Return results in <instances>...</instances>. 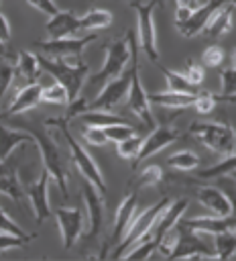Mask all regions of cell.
Wrapping results in <instances>:
<instances>
[{"instance_id": "obj_10", "label": "cell", "mask_w": 236, "mask_h": 261, "mask_svg": "<svg viewBox=\"0 0 236 261\" xmlns=\"http://www.w3.org/2000/svg\"><path fill=\"white\" fill-rule=\"evenodd\" d=\"M128 88H130V71H122L118 77L102 86L98 96L92 102H87L85 110H114L126 98Z\"/></svg>"}, {"instance_id": "obj_19", "label": "cell", "mask_w": 236, "mask_h": 261, "mask_svg": "<svg viewBox=\"0 0 236 261\" xmlns=\"http://www.w3.org/2000/svg\"><path fill=\"white\" fill-rule=\"evenodd\" d=\"M83 200H85L87 218H90L87 239H96L100 234L102 220H104V198H102V194L92 184H85L83 186Z\"/></svg>"}, {"instance_id": "obj_8", "label": "cell", "mask_w": 236, "mask_h": 261, "mask_svg": "<svg viewBox=\"0 0 236 261\" xmlns=\"http://www.w3.org/2000/svg\"><path fill=\"white\" fill-rule=\"evenodd\" d=\"M126 63H130V31L124 39H118V41H114L106 47V59H104L100 71H96L87 80L90 86L92 88H102L110 80L118 77L124 71Z\"/></svg>"}, {"instance_id": "obj_34", "label": "cell", "mask_w": 236, "mask_h": 261, "mask_svg": "<svg viewBox=\"0 0 236 261\" xmlns=\"http://www.w3.org/2000/svg\"><path fill=\"white\" fill-rule=\"evenodd\" d=\"M220 94H216V100H228L236 102V67H228L220 73Z\"/></svg>"}, {"instance_id": "obj_30", "label": "cell", "mask_w": 236, "mask_h": 261, "mask_svg": "<svg viewBox=\"0 0 236 261\" xmlns=\"http://www.w3.org/2000/svg\"><path fill=\"white\" fill-rule=\"evenodd\" d=\"M79 120H83L85 126H108V124H116V122H124L118 114H114L112 110H83L77 114Z\"/></svg>"}, {"instance_id": "obj_43", "label": "cell", "mask_w": 236, "mask_h": 261, "mask_svg": "<svg viewBox=\"0 0 236 261\" xmlns=\"http://www.w3.org/2000/svg\"><path fill=\"white\" fill-rule=\"evenodd\" d=\"M12 77H14V65L0 59V98L8 92V88L12 84Z\"/></svg>"}, {"instance_id": "obj_29", "label": "cell", "mask_w": 236, "mask_h": 261, "mask_svg": "<svg viewBox=\"0 0 236 261\" xmlns=\"http://www.w3.org/2000/svg\"><path fill=\"white\" fill-rule=\"evenodd\" d=\"M214 255L216 259H232L236 255V230H224L214 234Z\"/></svg>"}, {"instance_id": "obj_17", "label": "cell", "mask_w": 236, "mask_h": 261, "mask_svg": "<svg viewBox=\"0 0 236 261\" xmlns=\"http://www.w3.org/2000/svg\"><path fill=\"white\" fill-rule=\"evenodd\" d=\"M179 137L181 135L175 128H171V126H153L151 133H149V137L142 141V147H140L138 157L134 161H146L155 153H159L165 147H169L171 143H175Z\"/></svg>"}, {"instance_id": "obj_11", "label": "cell", "mask_w": 236, "mask_h": 261, "mask_svg": "<svg viewBox=\"0 0 236 261\" xmlns=\"http://www.w3.org/2000/svg\"><path fill=\"white\" fill-rule=\"evenodd\" d=\"M177 243H175V249L171 253L169 259H181V257H208V259H216L214 251H210V247L203 243V239L199 237V232L183 226L177 222Z\"/></svg>"}, {"instance_id": "obj_18", "label": "cell", "mask_w": 236, "mask_h": 261, "mask_svg": "<svg viewBox=\"0 0 236 261\" xmlns=\"http://www.w3.org/2000/svg\"><path fill=\"white\" fill-rule=\"evenodd\" d=\"M45 33L49 39H59V37H71V35H79L81 27H79V16L73 14L71 10H57L55 14L49 16L47 24H45Z\"/></svg>"}, {"instance_id": "obj_41", "label": "cell", "mask_w": 236, "mask_h": 261, "mask_svg": "<svg viewBox=\"0 0 236 261\" xmlns=\"http://www.w3.org/2000/svg\"><path fill=\"white\" fill-rule=\"evenodd\" d=\"M83 139H85V143L92 145V147H104V145L108 143V139H106L102 126H85V128H83Z\"/></svg>"}, {"instance_id": "obj_51", "label": "cell", "mask_w": 236, "mask_h": 261, "mask_svg": "<svg viewBox=\"0 0 236 261\" xmlns=\"http://www.w3.org/2000/svg\"><path fill=\"white\" fill-rule=\"evenodd\" d=\"M230 4H232V6H236V0H230Z\"/></svg>"}, {"instance_id": "obj_25", "label": "cell", "mask_w": 236, "mask_h": 261, "mask_svg": "<svg viewBox=\"0 0 236 261\" xmlns=\"http://www.w3.org/2000/svg\"><path fill=\"white\" fill-rule=\"evenodd\" d=\"M22 143H31L35 145L31 133H22V130H14V128H8L0 122V161L8 159L12 155V151L22 145Z\"/></svg>"}, {"instance_id": "obj_35", "label": "cell", "mask_w": 236, "mask_h": 261, "mask_svg": "<svg viewBox=\"0 0 236 261\" xmlns=\"http://www.w3.org/2000/svg\"><path fill=\"white\" fill-rule=\"evenodd\" d=\"M41 102H49V104H57V106H67L69 104V96H67V90L59 82H53V84L41 88Z\"/></svg>"}, {"instance_id": "obj_44", "label": "cell", "mask_w": 236, "mask_h": 261, "mask_svg": "<svg viewBox=\"0 0 236 261\" xmlns=\"http://www.w3.org/2000/svg\"><path fill=\"white\" fill-rule=\"evenodd\" d=\"M201 61H203V65H208V67H218V65H222V61H224V51H222V47H218V45L208 47V49L203 51V55H201Z\"/></svg>"}, {"instance_id": "obj_42", "label": "cell", "mask_w": 236, "mask_h": 261, "mask_svg": "<svg viewBox=\"0 0 236 261\" xmlns=\"http://www.w3.org/2000/svg\"><path fill=\"white\" fill-rule=\"evenodd\" d=\"M187 67H185V80L191 84V86H201V82H203V75H205V71H203V67L199 65V63H195V61H187L185 63Z\"/></svg>"}, {"instance_id": "obj_16", "label": "cell", "mask_w": 236, "mask_h": 261, "mask_svg": "<svg viewBox=\"0 0 236 261\" xmlns=\"http://www.w3.org/2000/svg\"><path fill=\"white\" fill-rule=\"evenodd\" d=\"M179 224L199 232V234H218L224 230H236V214H226V216H216V214H205V216H193V218H179Z\"/></svg>"}, {"instance_id": "obj_26", "label": "cell", "mask_w": 236, "mask_h": 261, "mask_svg": "<svg viewBox=\"0 0 236 261\" xmlns=\"http://www.w3.org/2000/svg\"><path fill=\"white\" fill-rule=\"evenodd\" d=\"M193 100H195V94H189V92H155V94H149V102L151 106H165V108H187V106H193Z\"/></svg>"}, {"instance_id": "obj_15", "label": "cell", "mask_w": 236, "mask_h": 261, "mask_svg": "<svg viewBox=\"0 0 236 261\" xmlns=\"http://www.w3.org/2000/svg\"><path fill=\"white\" fill-rule=\"evenodd\" d=\"M226 2H230V0H208L205 4H199L197 8L191 10V14H189L183 22L175 24L177 31H179L183 37H187V39H191V37L203 33V29H205L208 20L212 18V14H214L220 6H224Z\"/></svg>"}, {"instance_id": "obj_45", "label": "cell", "mask_w": 236, "mask_h": 261, "mask_svg": "<svg viewBox=\"0 0 236 261\" xmlns=\"http://www.w3.org/2000/svg\"><path fill=\"white\" fill-rule=\"evenodd\" d=\"M26 245L24 239L20 237H14V234H8V232H2L0 230V251H6V249H16V247H22Z\"/></svg>"}, {"instance_id": "obj_52", "label": "cell", "mask_w": 236, "mask_h": 261, "mask_svg": "<svg viewBox=\"0 0 236 261\" xmlns=\"http://www.w3.org/2000/svg\"><path fill=\"white\" fill-rule=\"evenodd\" d=\"M232 177H234V179H236V171H234V173H232Z\"/></svg>"}, {"instance_id": "obj_9", "label": "cell", "mask_w": 236, "mask_h": 261, "mask_svg": "<svg viewBox=\"0 0 236 261\" xmlns=\"http://www.w3.org/2000/svg\"><path fill=\"white\" fill-rule=\"evenodd\" d=\"M96 33L87 35H77V37H59V39H47V41H37L35 47L41 51V55L47 57H57V59H79L83 49L96 41Z\"/></svg>"}, {"instance_id": "obj_21", "label": "cell", "mask_w": 236, "mask_h": 261, "mask_svg": "<svg viewBox=\"0 0 236 261\" xmlns=\"http://www.w3.org/2000/svg\"><path fill=\"white\" fill-rule=\"evenodd\" d=\"M187 204H189V202H187L185 198L171 200V204L163 210V214L157 218V222H155V226H153V230H151L155 245H159V241L163 239V234L179 222V218H181V216H183V212L187 210Z\"/></svg>"}, {"instance_id": "obj_1", "label": "cell", "mask_w": 236, "mask_h": 261, "mask_svg": "<svg viewBox=\"0 0 236 261\" xmlns=\"http://www.w3.org/2000/svg\"><path fill=\"white\" fill-rule=\"evenodd\" d=\"M45 126L57 130V133L63 137V141H65V145H67V149H69L71 161L75 163L77 171L83 175V179H85L87 184H92V186L104 196V194H106V179H104V173H102V169L98 167V163L94 161V157H92V155L81 147V143L71 135V130L67 128V120H65L63 116L49 118V120L45 122Z\"/></svg>"}, {"instance_id": "obj_14", "label": "cell", "mask_w": 236, "mask_h": 261, "mask_svg": "<svg viewBox=\"0 0 236 261\" xmlns=\"http://www.w3.org/2000/svg\"><path fill=\"white\" fill-rule=\"evenodd\" d=\"M55 220L61 232V241L65 249H71L83 232V212L79 208H57Z\"/></svg>"}, {"instance_id": "obj_49", "label": "cell", "mask_w": 236, "mask_h": 261, "mask_svg": "<svg viewBox=\"0 0 236 261\" xmlns=\"http://www.w3.org/2000/svg\"><path fill=\"white\" fill-rule=\"evenodd\" d=\"M8 57H10L8 47H6V43H4V41H0V59H8Z\"/></svg>"}, {"instance_id": "obj_40", "label": "cell", "mask_w": 236, "mask_h": 261, "mask_svg": "<svg viewBox=\"0 0 236 261\" xmlns=\"http://www.w3.org/2000/svg\"><path fill=\"white\" fill-rule=\"evenodd\" d=\"M216 94L214 92H201V94H195V100H193V108L199 112V114H208L214 110L216 106Z\"/></svg>"}, {"instance_id": "obj_2", "label": "cell", "mask_w": 236, "mask_h": 261, "mask_svg": "<svg viewBox=\"0 0 236 261\" xmlns=\"http://www.w3.org/2000/svg\"><path fill=\"white\" fill-rule=\"evenodd\" d=\"M39 63H41V69L51 73L55 82H59L67 90L69 102L79 98L83 82L90 75V67L81 59H57V57L39 55Z\"/></svg>"}, {"instance_id": "obj_28", "label": "cell", "mask_w": 236, "mask_h": 261, "mask_svg": "<svg viewBox=\"0 0 236 261\" xmlns=\"http://www.w3.org/2000/svg\"><path fill=\"white\" fill-rule=\"evenodd\" d=\"M16 71L28 80V82H37L39 80V73H41V63H39V55L33 53V51H26L22 49L18 53V59H16Z\"/></svg>"}, {"instance_id": "obj_36", "label": "cell", "mask_w": 236, "mask_h": 261, "mask_svg": "<svg viewBox=\"0 0 236 261\" xmlns=\"http://www.w3.org/2000/svg\"><path fill=\"white\" fill-rule=\"evenodd\" d=\"M140 147H142V139L134 133V135H130L128 139H124V141L118 143V155H120L122 159H130V161H134V159L138 157Z\"/></svg>"}, {"instance_id": "obj_47", "label": "cell", "mask_w": 236, "mask_h": 261, "mask_svg": "<svg viewBox=\"0 0 236 261\" xmlns=\"http://www.w3.org/2000/svg\"><path fill=\"white\" fill-rule=\"evenodd\" d=\"M10 35H12V31H10V22H8V18H6V16L0 12V41L8 43Z\"/></svg>"}, {"instance_id": "obj_53", "label": "cell", "mask_w": 236, "mask_h": 261, "mask_svg": "<svg viewBox=\"0 0 236 261\" xmlns=\"http://www.w3.org/2000/svg\"><path fill=\"white\" fill-rule=\"evenodd\" d=\"M0 196H2V194H0Z\"/></svg>"}, {"instance_id": "obj_20", "label": "cell", "mask_w": 236, "mask_h": 261, "mask_svg": "<svg viewBox=\"0 0 236 261\" xmlns=\"http://www.w3.org/2000/svg\"><path fill=\"white\" fill-rule=\"evenodd\" d=\"M197 200L199 204L208 210V214H216V216H226L232 214V200L214 186H201L197 190Z\"/></svg>"}, {"instance_id": "obj_31", "label": "cell", "mask_w": 236, "mask_h": 261, "mask_svg": "<svg viewBox=\"0 0 236 261\" xmlns=\"http://www.w3.org/2000/svg\"><path fill=\"white\" fill-rule=\"evenodd\" d=\"M236 171V153L232 155H226L222 161L210 165L208 169L199 171V177L201 179H218V177H224V175H232Z\"/></svg>"}, {"instance_id": "obj_27", "label": "cell", "mask_w": 236, "mask_h": 261, "mask_svg": "<svg viewBox=\"0 0 236 261\" xmlns=\"http://www.w3.org/2000/svg\"><path fill=\"white\" fill-rule=\"evenodd\" d=\"M110 24H112V12H108L104 8H94V10H87L85 14L79 16L81 33H94V31L106 29Z\"/></svg>"}, {"instance_id": "obj_33", "label": "cell", "mask_w": 236, "mask_h": 261, "mask_svg": "<svg viewBox=\"0 0 236 261\" xmlns=\"http://www.w3.org/2000/svg\"><path fill=\"white\" fill-rule=\"evenodd\" d=\"M157 67L161 69V73H163L165 80H167V90H171V92H189V94H193V88H195V86H191V84L185 80L183 73L173 71V69H167V67L161 65L159 61H157Z\"/></svg>"}, {"instance_id": "obj_48", "label": "cell", "mask_w": 236, "mask_h": 261, "mask_svg": "<svg viewBox=\"0 0 236 261\" xmlns=\"http://www.w3.org/2000/svg\"><path fill=\"white\" fill-rule=\"evenodd\" d=\"M175 4H177V8H189V10H193V8L199 6V0H175Z\"/></svg>"}, {"instance_id": "obj_5", "label": "cell", "mask_w": 236, "mask_h": 261, "mask_svg": "<svg viewBox=\"0 0 236 261\" xmlns=\"http://www.w3.org/2000/svg\"><path fill=\"white\" fill-rule=\"evenodd\" d=\"M169 204H171V198H163V200H159L157 204H153V206H149L146 210H142L140 214H134L132 220H130V224H128V228H126L124 239L116 245V249L110 253V257H112V259H120L128 247H132L136 241H140V239H144L146 234H151V230H153L157 218L163 214V210H165ZM151 237H153V234H151Z\"/></svg>"}, {"instance_id": "obj_32", "label": "cell", "mask_w": 236, "mask_h": 261, "mask_svg": "<svg viewBox=\"0 0 236 261\" xmlns=\"http://www.w3.org/2000/svg\"><path fill=\"white\" fill-rule=\"evenodd\" d=\"M167 163L175 169H181V171H193L197 169L199 165V157L193 153V151H187V149H181V151H175L169 155Z\"/></svg>"}, {"instance_id": "obj_24", "label": "cell", "mask_w": 236, "mask_h": 261, "mask_svg": "<svg viewBox=\"0 0 236 261\" xmlns=\"http://www.w3.org/2000/svg\"><path fill=\"white\" fill-rule=\"evenodd\" d=\"M0 194H6L14 202H20L22 196H24V188L20 184L16 167L10 165L6 159L0 161Z\"/></svg>"}, {"instance_id": "obj_37", "label": "cell", "mask_w": 236, "mask_h": 261, "mask_svg": "<svg viewBox=\"0 0 236 261\" xmlns=\"http://www.w3.org/2000/svg\"><path fill=\"white\" fill-rule=\"evenodd\" d=\"M134 133H136V128H134L132 124H128V122H116V124L104 126L106 139H108V141H114V143H120V141L128 139V137L134 135Z\"/></svg>"}, {"instance_id": "obj_7", "label": "cell", "mask_w": 236, "mask_h": 261, "mask_svg": "<svg viewBox=\"0 0 236 261\" xmlns=\"http://www.w3.org/2000/svg\"><path fill=\"white\" fill-rule=\"evenodd\" d=\"M26 133H31V137H33V141H35V147H37L39 153H41L43 167L51 173V177H53L55 184L59 186L63 198H69L67 169H65V163H63V157H61V153H59L57 143H55L45 130H26Z\"/></svg>"}, {"instance_id": "obj_46", "label": "cell", "mask_w": 236, "mask_h": 261, "mask_svg": "<svg viewBox=\"0 0 236 261\" xmlns=\"http://www.w3.org/2000/svg\"><path fill=\"white\" fill-rule=\"evenodd\" d=\"M33 8H37L39 12H43V14H47V16H51V14H55L57 12V4H55V0H26Z\"/></svg>"}, {"instance_id": "obj_12", "label": "cell", "mask_w": 236, "mask_h": 261, "mask_svg": "<svg viewBox=\"0 0 236 261\" xmlns=\"http://www.w3.org/2000/svg\"><path fill=\"white\" fill-rule=\"evenodd\" d=\"M51 173L43 167L37 175V179H33L31 184L24 186V196H28L31 200V206H33V212H35V220L37 222H43L49 214H51V206H49V181H51Z\"/></svg>"}, {"instance_id": "obj_13", "label": "cell", "mask_w": 236, "mask_h": 261, "mask_svg": "<svg viewBox=\"0 0 236 261\" xmlns=\"http://www.w3.org/2000/svg\"><path fill=\"white\" fill-rule=\"evenodd\" d=\"M134 212H136V196H134V194H128V196H126V198L120 202V206H118V210H116V214H114L112 232H110L108 241L104 243L100 257H106V255H108V249L116 247V245H118V243L124 239L126 228H128V224H130V220H132Z\"/></svg>"}, {"instance_id": "obj_6", "label": "cell", "mask_w": 236, "mask_h": 261, "mask_svg": "<svg viewBox=\"0 0 236 261\" xmlns=\"http://www.w3.org/2000/svg\"><path fill=\"white\" fill-rule=\"evenodd\" d=\"M130 8L136 12V37L138 47L144 51V55L157 63L159 61V45H157V33H155V0H132Z\"/></svg>"}, {"instance_id": "obj_23", "label": "cell", "mask_w": 236, "mask_h": 261, "mask_svg": "<svg viewBox=\"0 0 236 261\" xmlns=\"http://www.w3.org/2000/svg\"><path fill=\"white\" fill-rule=\"evenodd\" d=\"M234 24V6L230 2H226L224 6H220L212 18L208 20L205 29H203V35L210 37V39H218V37H224L226 33H230Z\"/></svg>"}, {"instance_id": "obj_4", "label": "cell", "mask_w": 236, "mask_h": 261, "mask_svg": "<svg viewBox=\"0 0 236 261\" xmlns=\"http://www.w3.org/2000/svg\"><path fill=\"white\" fill-rule=\"evenodd\" d=\"M126 104L128 108L142 120V124L146 128L157 126L155 124V116L151 112V102H149V94L142 88V80L138 75V49H136V39H134V31H130V88L126 94Z\"/></svg>"}, {"instance_id": "obj_3", "label": "cell", "mask_w": 236, "mask_h": 261, "mask_svg": "<svg viewBox=\"0 0 236 261\" xmlns=\"http://www.w3.org/2000/svg\"><path fill=\"white\" fill-rule=\"evenodd\" d=\"M189 130L208 149H212L214 153H218L222 157L236 153V130L230 122L201 120V122H193L189 126Z\"/></svg>"}, {"instance_id": "obj_39", "label": "cell", "mask_w": 236, "mask_h": 261, "mask_svg": "<svg viewBox=\"0 0 236 261\" xmlns=\"http://www.w3.org/2000/svg\"><path fill=\"white\" fill-rule=\"evenodd\" d=\"M163 179V169L159 165H146L140 175H138V184L142 188H153V186H159Z\"/></svg>"}, {"instance_id": "obj_22", "label": "cell", "mask_w": 236, "mask_h": 261, "mask_svg": "<svg viewBox=\"0 0 236 261\" xmlns=\"http://www.w3.org/2000/svg\"><path fill=\"white\" fill-rule=\"evenodd\" d=\"M41 88L43 86L39 82H28L24 88H20L18 94L14 96V100L4 110V116H14V114H20V112L33 110L41 102Z\"/></svg>"}, {"instance_id": "obj_50", "label": "cell", "mask_w": 236, "mask_h": 261, "mask_svg": "<svg viewBox=\"0 0 236 261\" xmlns=\"http://www.w3.org/2000/svg\"><path fill=\"white\" fill-rule=\"evenodd\" d=\"M232 65L236 67V51H234V55H232Z\"/></svg>"}, {"instance_id": "obj_38", "label": "cell", "mask_w": 236, "mask_h": 261, "mask_svg": "<svg viewBox=\"0 0 236 261\" xmlns=\"http://www.w3.org/2000/svg\"><path fill=\"white\" fill-rule=\"evenodd\" d=\"M0 230L2 232H8V234H14V237H20V239H24L26 243L33 239V234H28V232H24L22 228H20V224L18 222H14L2 208H0Z\"/></svg>"}]
</instances>
